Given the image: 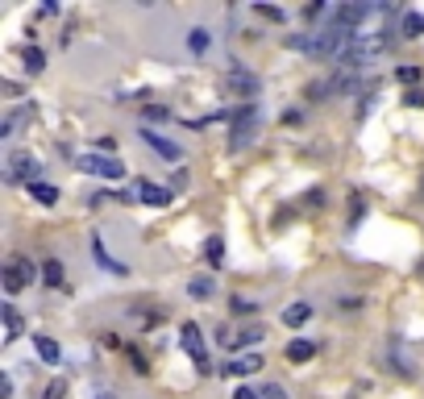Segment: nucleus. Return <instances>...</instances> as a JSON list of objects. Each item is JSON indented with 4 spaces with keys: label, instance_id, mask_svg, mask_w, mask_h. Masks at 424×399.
Returning <instances> with one entry per match:
<instances>
[{
    "label": "nucleus",
    "instance_id": "nucleus-1",
    "mask_svg": "<svg viewBox=\"0 0 424 399\" xmlns=\"http://www.w3.org/2000/svg\"><path fill=\"white\" fill-rule=\"evenodd\" d=\"M254 129H258V104H241V108L233 112V125H229V146L241 150V146L254 137Z\"/></svg>",
    "mask_w": 424,
    "mask_h": 399
},
{
    "label": "nucleus",
    "instance_id": "nucleus-2",
    "mask_svg": "<svg viewBox=\"0 0 424 399\" xmlns=\"http://www.w3.org/2000/svg\"><path fill=\"white\" fill-rule=\"evenodd\" d=\"M8 183H25V187H33V183H42L37 179V158L33 154H25V150H12L8 154Z\"/></svg>",
    "mask_w": 424,
    "mask_h": 399
},
{
    "label": "nucleus",
    "instance_id": "nucleus-3",
    "mask_svg": "<svg viewBox=\"0 0 424 399\" xmlns=\"http://www.w3.org/2000/svg\"><path fill=\"white\" fill-rule=\"evenodd\" d=\"M229 92L233 96H241L246 104H254V96L262 92V79L250 71V67H241V62H233V71H229Z\"/></svg>",
    "mask_w": 424,
    "mask_h": 399
},
{
    "label": "nucleus",
    "instance_id": "nucleus-4",
    "mask_svg": "<svg viewBox=\"0 0 424 399\" xmlns=\"http://www.w3.org/2000/svg\"><path fill=\"white\" fill-rule=\"evenodd\" d=\"M142 142L154 150V154H162L167 162H183V146L179 142H171V137H162L158 129H150V125H142Z\"/></svg>",
    "mask_w": 424,
    "mask_h": 399
},
{
    "label": "nucleus",
    "instance_id": "nucleus-5",
    "mask_svg": "<svg viewBox=\"0 0 424 399\" xmlns=\"http://www.w3.org/2000/svg\"><path fill=\"white\" fill-rule=\"evenodd\" d=\"M79 171L104 175V179H125V167H121L117 158H108V154H83V158H79Z\"/></svg>",
    "mask_w": 424,
    "mask_h": 399
},
{
    "label": "nucleus",
    "instance_id": "nucleus-6",
    "mask_svg": "<svg viewBox=\"0 0 424 399\" xmlns=\"http://www.w3.org/2000/svg\"><path fill=\"white\" fill-rule=\"evenodd\" d=\"M183 350H187V358L196 362L200 375L212 366V362H208V350H204V337H200V325H183Z\"/></svg>",
    "mask_w": 424,
    "mask_h": 399
},
{
    "label": "nucleus",
    "instance_id": "nucleus-7",
    "mask_svg": "<svg viewBox=\"0 0 424 399\" xmlns=\"http://www.w3.org/2000/svg\"><path fill=\"white\" fill-rule=\"evenodd\" d=\"M133 196H142L146 204H154V208H167L175 196H171V187H158V183H150V179H133V187H129V200Z\"/></svg>",
    "mask_w": 424,
    "mask_h": 399
},
{
    "label": "nucleus",
    "instance_id": "nucleus-8",
    "mask_svg": "<svg viewBox=\"0 0 424 399\" xmlns=\"http://www.w3.org/2000/svg\"><path fill=\"white\" fill-rule=\"evenodd\" d=\"M29 279H33V266H29L25 258H8V266H4V291H8V296H17Z\"/></svg>",
    "mask_w": 424,
    "mask_h": 399
},
{
    "label": "nucleus",
    "instance_id": "nucleus-9",
    "mask_svg": "<svg viewBox=\"0 0 424 399\" xmlns=\"http://www.w3.org/2000/svg\"><path fill=\"white\" fill-rule=\"evenodd\" d=\"M92 258H96V262H100V266H104L108 275H129V266H125V262H117V258H112V254L104 250V241H100V233L92 237Z\"/></svg>",
    "mask_w": 424,
    "mask_h": 399
},
{
    "label": "nucleus",
    "instance_id": "nucleus-10",
    "mask_svg": "<svg viewBox=\"0 0 424 399\" xmlns=\"http://www.w3.org/2000/svg\"><path fill=\"white\" fill-rule=\"evenodd\" d=\"M187 296L192 300H212L217 296V279L212 275H192L187 279Z\"/></svg>",
    "mask_w": 424,
    "mask_h": 399
},
{
    "label": "nucleus",
    "instance_id": "nucleus-11",
    "mask_svg": "<svg viewBox=\"0 0 424 399\" xmlns=\"http://www.w3.org/2000/svg\"><path fill=\"white\" fill-rule=\"evenodd\" d=\"M217 337H221V341H225L233 354H237V350H246V346H258V341H262V333H258V329H241V333H217Z\"/></svg>",
    "mask_w": 424,
    "mask_h": 399
},
{
    "label": "nucleus",
    "instance_id": "nucleus-12",
    "mask_svg": "<svg viewBox=\"0 0 424 399\" xmlns=\"http://www.w3.org/2000/svg\"><path fill=\"white\" fill-rule=\"evenodd\" d=\"M308 316H312V304H304V300L283 308V325H287V329H304V325H308Z\"/></svg>",
    "mask_w": 424,
    "mask_h": 399
},
{
    "label": "nucleus",
    "instance_id": "nucleus-13",
    "mask_svg": "<svg viewBox=\"0 0 424 399\" xmlns=\"http://www.w3.org/2000/svg\"><path fill=\"white\" fill-rule=\"evenodd\" d=\"M33 350H37V358H42L46 366H54V362H58V341H54V337L33 333Z\"/></svg>",
    "mask_w": 424,
    "mask_h": 399
},
{
    "label": "nucleus",
    "instance_id": "nucleus-14",
    "mask_svg": "<svg viewBox=\"0 0 424 399\" xmlns=\"http://www.w3.org/2000/svg\"><path fill=\"white\" fill-rule=\"evenodd\" d=\"M258 371H262V358L258 354H241V358H233L225 366V375H258Z\"/></svg>",
    "mask_w": 424,
    "mask_h": 399
},
{
    "label": "nucleus",
    "instance_id": "nucleus-15",
    "mask_svg": "<svg viewBox=\"0 0 424 399\" xmlns=\"http://www.w3.org/2000/svg\"><path fill=\"white\" fill-rule=\"evenodd\" d=\"M0 312H4V329H8V333H4V341H8V346H12V341H17V337H21V333H25V325H21V312H17V308H12V304H4V308H0Z\"/></svg>",
    "mask_w": 424,
    "mask_h": 399
},
{
    "label": "nucleus",
    "instance_id": "nucleus-16",
    "mask_svg": "<svg viewBox=\"0 0 424 399\" xmlns=\"http://www.w3.org/2000/svg\"><path fill=\"white\" fill-rule=\"evenodd\" d=\"M21 62H25V71H29V75H37V71L46 67V54H42L37 46H25V50H21Z\"/></svg>",
    "mask_w": 424,
    "mask_h": 399
},
{
    "label": "nucleus",
    "instance_id": "nucleus-17",
    "mask_svg": "<svg viewBox=\"0 0 424 399\" xmlns=\"http://www.w3.org/2000/svg\"><path fill=\"white\" fill-rule=\"evenodd\" d=\"M400 33H404V37H424V12H404Z\"/></svg>",
    "mask_w": 424,
    "mask_h": 399
},
{
    "label": "nucleus",
    "instance_id": "nucleus-18",
    "mask_svg": "<svg viewBox=\"0 0 424 399\" xmlns=\"http://www.w3.org/2000/svg\"><path fill=\"white\" fill-rule=\"evenodd\" d=\"M29 196H33L37 204H58V187H54V183H33Z\"/></svg>",
    "mask_w": 424,
    "mask_h": 399
},
{
    "label": "nucleus",
    "instance_id": "nucleus-19",
    "mask_svg": "<svg viewBox=\"0 0 424 399\" xmlns=\"http://www.w3.org/2000/svg\"><path fill=\"white\" fill-rule=\"evenodd\" d=\"M204 258H208V266H221L225 262V241L221 237H208L204 241Z\"/></svg>",
    "mask_w": 424,
    "mask_h": 399
},
{
    "label": "nucleus",
    "instance_id": "nucleus-20",
    "mask_svg": "<svg viewBox=\"0 0 424 399\" xmlns=\"http://www.w3.org/2000/svg\"><path fill=\"white\" fill-rule=\"evenodd\" d=\"M42 279H46L50 287H62V262H58V258H46V262H42Z\"/></svg>",
    "mask_w": 424,
    "mask_h": 399
},
{
    "label": "nucleus",
    "instance_id": "nucleus-21",
    "mask_svg": "<svg viewBox=\"0 0 424 399\" xmlns=\"http://www.w3.org/2000/svg\"><path fill=\"white\" fill-rule=\"evenodd\" d=\"M312 354H316L312 341H291V346H287V362H308Z\"/></svg>",
    "mask_w": 424,
    "mask_h": 399
},
{
    "label": "nucleus",
    "instance_id": "nucleus-22",
    "mask_svg": "<svg viewBox=\"0 0 424 399\" xmlns=\"http://www.w3.org/2000/svg\"><path fill=\"white\" fill-rule=\"evenodd\" d=\"M25 117H29V108H12V112L4 117V125H0V137H12V133H17V125H21Z\"/></svg>",
    "mask_w": 424,
    "mask_h": 399
},
{
    "label": "nucleus",
    "instance_id": "nucleus-23",
    "mask_svg": "<svg viewBox=\"0 0 424 399\" xmlns=\"http://www.w3.org/2000/svg\"><path fill=\"white\" fill-rule=\"evenodd\" d=\"M208 42H212V37H208V29H192V33H187V50H192V54H204V50H208Z\"/></svg>",
    "mask_w": 424,
    "mask_h": 399
},
{
    "label": "nucleus",
    "instance_id": "nucleus-24",
    "mask_svg": "<svg viewBox=\"0 0 424 399\" xmlns=\"http://www.w3.org/2000/svg\"><path fill=\"white\" fill-rule=\"evenodd\" d=\"M254 12H258V17H266V21H287V12H283L279 4H254Z\"/></svg>",
    "mask_w": 424,
    "mask_h": 399
},
{
    "label": "nucleus",
    "instance_id": "nucleus-25",
    "mask_svg": "<svg viewBox=\"0 0 424 399\" xmlns=\"http://www.w3.org/2000/svg\"><path fill=\"white\" fill-rule=\"evenodd\" d=\"M396 79H400V83H416V79H421V67H412V62H400V67H396Z\"/></svg>",
    "mask_w": 424,
    "mask_h": 399
},
{
    "label": "nucleus",
    "instance_id": "nucleus-26",
    "mask_svg": "<svg viewBox=\"0 0 424 399\" xmlns=\"http://www.w3.org/2000/svg\"><path fill=\"white\" fill-rule=\"evenodd\" d=\"M229 308H233V312H241V316L258 312V304H254V300H246V296H233V300H229Z\"/></svg>",
    "mask_w": 424,
    "mask_h": 399
},
{
    "label": "nucleus",
    "instance_id": "nucleus-27",
    "mask_svg": "<svg viewBox=\"0 0 424 399\" xmlns=\"http://www.w3.org/2000/svg\"><path fill=\"white\" fill-rule=\"evenodd\" d=\"M146 117H150V121H171V108H162V104H146Z\"/></svg>",
    "mask_w": 424,
    "mask_h": 399
},
{
    "label": "nucleus",
    "instance_id": "nucleus-28",
    "mask_svg": "<svg viewBox=\"0 0 424 399\" xmlns=\"http://www.w3.org/2000/svg\"><path fill=\"white\" fill-rule=\"evenodd\" d=\"M62 396H67V383H62V379H54V383L46 387V396H42V399H62Z\"/></svg>",
    "mask_w": 424,
    "mask_h": 399
},
{
    "label": "nucleus",
    "instance_id": "nucleus-29",
    "mask_svg": "<svg viewBox=\"0 0 424 399\" xmlns=\"http://www.w3.org/2000/svg\"><path fill=\"white\" fill-rule=\"evenodd\" d=\"M262 399H287V391H283L279 383H266V387H262Z\"/></svg>",
    "mask_w": 424,
    "mask_h": 399
},
{
    "label": "nucleus",
    "instance_id": "nucleus-30",
    "mask_svg": "<svg viewBox=\"0 0 424 399\" xmlns=\"http://www.w3.org/2000/svg\"><path fill=\"white\" fill-rule=\"evenodd\" d=\"M354 204H350V225H358V217H362V196H350Z\"/></svg>",
    "mask_w": 424,
    "mask_h": 399
},
{
    "label": "nucleus",
    "instance_id": "nucleus-31",
    "mask_svg": "<svg viewBox=\"0 0 424 399\" xmlns=\"http://www.w3.org/2000/svg\"><path fill=\"white\" fill-rule=\"evenodd\" d=\"M404 100H408V104H412V108H424V92H421V87H412V92H408V96H404Z\"/></svg>",
    "mask_w": 424,
    "mask_h": 399
},
{
    "label": "nucleus",
    "instance_id": "nucleus-32",
    "mask_svg": "<svg viewBox=\"0 0 424 399\" xmlns=\"http://www.w3.org/2000/svg\"><path fill=\"white\" fill-rule=\"evenodd\" d=\"M233 399H262V396H258V391H250V387H237V391H233Z\"/></svg>",
    "mask_w": 424,
    "mask_h": 399
}]
</instances>
